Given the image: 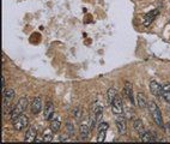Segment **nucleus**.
<instances>
[{"instance_id":"nucleus-1","label":"nucleus","mask_w":170,"mask_h":144,"mask_svg":"<svg viewBox=\"0 0 170 144\" xmlns=\"http://www.w3.org/2000/svg\"><path fill=\"white\" fill-rule=\"evenodd\" d=\"M149 111H150V114L152 117V120L155 121V124L159 127H163V118H162V113H161V109L158 108L157 103L155 101H149Z\"/></svg>"},{"instance_id":"nucleus-2","label":"nucleus","mask_w":170,"mask_h":144,"mask_svg":"<svg viewBox=\"0 0 170 144\" xmlns=\"http://www.w3.org/2000/svg\"><path fill=\"white\" fill-rule=\"evenodd\" d=\"M29 106V102H28V99L25 97V96H23V97H20L19 100H18V102H17V105L14 106V108L12 109V112H11V120L12 121H14L19 115H22L23 113H24V111L26 109V107Z\"/></svg>"},{"instance_id":"nucleus-3","label":"nucleus","mask_w":170,"mask_h":144,"mask_svg":"<svg viewBox=\"0 0 170 144\" xmlns=\"http://www.w3.org/2000/svg\"><path fill=\"white\" fill-rule=\"evenodd\" d=\"M115 124H116V129H117L119 133H120L121 136L126 135V132H127V120H126V118H125L122 114H119V115L116 117Z\"/></svg>"},{"instance_id":"nucleus-4","label":"nucleus","mask_w":170,"mask_h":144,"mask_svg":"<svg viewBox=\"0 0 170 144\" xmlns=\"http://www.w3.org/2000/svg\"><path fill=\"white\" fill-rule=\"evenodd\" d=\"M28 125H29V119H28V117L24 115V114L19 115V117L13 121V127H14V130H17V131L24 130L25 127H28Z\"/></svg>"},{"instance_id":"nucleus-5","label":"nucleus","mask_w":170,"mask_h":144,"mask_svg":"<svg viewBox=\"0 0 170 144\" xmlns=\"http://www.w3.org/2000/svg\"><path fill=\"white\" fill-rule=\"evenodd\" d=\"M111 112L115 114V115H119V114H122L123 112V102H122V99L116 96L114 102L111 103Z\"/></svg>"},{"instance_id":"nucleus-6","label":"nucleus","mask_w":170,"mask_h":144,"mask_svg":"<svg viewBox=\"0 0 170 144\" xmlns=\"http://www.w3.org/2000/svg\"><path fill=\"white\" fill-rule=\"evenodd\" d=\"M150 91L155 97H161L163 94V87L157 82V81H151L150 82Z\"/></svg>"},{"instance_id":"nucleus-7","label":"nucleus","mask_w":170,"mask_h":144,"mask_svg":"<svg viewBox=\"0 0 170 144\" xmlns=\"http://www.w3.org/2000/svg\"><path fill=\"white\" fill-rule=\"evenodd\" d=\"M159 14V10L158 8H155V10H152V11H150L147 14H145L144 16V18H143V24L145 25V26H149L155 19H156V17Z\"/></svg>"},{"instance_id":"nucleus-8","label":"nucleus","mask_w":170,"mask_h":144,"mask_svg":"<svg viewBox=\"0 0 170 144\" xmlns=\"http://www.w3.org/2000/svg\"><path fill=\"white\" fill-rule=\"evenodd\" d=\"M139 137H140L141 142H156V141H158L156 133L152 132V131H145L144 130L139 133Z\"/></svg>"},{"instance_id":"nucleus-9","label":"nucleus","mask_w":170,"mask_h":144,"mask_svg":"<svg viewBox=\"0 0 170 144\" xmlns=\"http://www.w3.org/2000/svg\"><path fill=\"white\" fill-rule=\"evenodd\" d=\"M42 106H43L42 99H41L40 96L35 97V99H34V101H32V102H31V105H30L31 113H34V114H38V113L41 112V109H42Z\"/></svg>"},{"instance_id":"nucleus-10","label":"nucleus","mask_w":170,"mask_h":144,"mask_svg":"<svg viewBox=\"0 0 170 144\" xmlns=\"http://www.w3.org/2000/svg\"><path fill=\"white\" fill-rule=\"evenodd\" d=\"M53 114H54V105L52 101H48L44 106V109H43V118L44 120H50L53 118Z\"/></svg>"},{"instance_id":"nucleus-11","label":"nucleus","mask_w":170,"mask_h":144,"mask_svg":"<svg viewBox=\"0 0 170 144\" xmlns=\"http://www.w3.org/2000/svg\"><path fill=\"white\" fill-rule=\"evenodd\" d=\"M135 102H137V106H138L139 108H146L147 105H149L147 99H146V96H145L143 93H138V94L135 95Z\"/></svg>"},{"instance_id":"nucleus-12","label":"nucleus","mask_w":170,"mask_h":144,"mask_svg":"<svg viewBox=\"0 0 170 144\" xmlns=\"http://www.w3.org/2000/svg\"><path fill=\"white\" fill-rule=\"evenodd\" d=\"M123 95L131 101L133 102V87L131 82H125V87H123Z\"/></svg>"},{"instance_id":"nucleus-13","label":"nucleus","mask_w":170,"mask_h":144,"mask_svg":"<svg viewBox=\"0 0 170 144\" xmlns=\"http://www.w3.org/2000/svg\"><path fill=\"white\" fill-rule=\"evenodd\" d=\"M36 136H37V130L34 127V126H30L25 133V142H35L36 139Z\"/></svg>"},{"instance_id":"nucleus-14","label":"nucleus","mask_w":170,"mask_h":144,"mask_svg":"<svg viewBox=\"0 0 170 144\" xmlns=\"http://www.w3.org/2000/svg\"><path fill=\"white\" fill-rule=\"evenodd\" d=\"M92 113L97 117V120H98V124H99L101 120H102V115H103V106L101 103H96L92 107Z\"/></svg>"},{"instance_id":"nucleus-15","label":"nucleus","mask_w":170,"mask_h":144,"mask_svg":"<svg viewBox=\"0 0 170 144\" xmlns=\"http://www.w3.org/2000/svg\"><path fill=\"white\" fill-rule=\"evenodd\" d=\"M116 96H117V90L115 88L108 89V91H107V102H108V105L111 106V103L114 102V100H115Z\"/></svg>"},{"instance_id":"nucleus-16","label":"nucleus","mask_w":170,"mask_h":144,"mask_svg":"<svg viewBox=\"0 0 170 144\" xmlns=\"http://www.w3.org/2000/svg\"><path fill=\"white\" fill-rule=\"evenodd\" d=\"M91 132V129L89 127V124H82L80 125V137L83 139L89 138V135Z\"/></svg>"},{"instance_id":"nucleus-17","label":"nucleus","mask_w":170,"mask_h":144,"mask_svg":"<svg viewBox=\"0 0 170 144\" xmlns=\"http://www.w3.org/2000/svg\"><path fill=\"white\" fill-rule=\"evenodd\" d=\"M60 127H61V121H60L59 119H53V120L50 121L49 129H50L54 133H56V132L60 130Z\"/></svg>"},{"instance_id":"nucleus-18","label":"nucleus","mask_w":170,"mask_h":144,"mask_svg":"<svg viewBox=\"0 0 170 144\" xmlns=\"http://www.w3.org/2000/svg\"><path fill=\"white\" fill-rule=\"evenodd\" d=\"M162 96H163V99L168 103H170V83H165L163 85V94H162Z\"/></svg>"},{"instance_id":"nucleus-19","label":"nucleus","mask_w":170,"mask_h":144,"mask_svg":"<svg viewBox=\"0 0 170 144\" xmlns=\"http://www.w3.org/2000/svg\"><path fill=\"white\" fill-rule=\"evenodd\" d=\"M133 129L138 132V133H140L141 131H144V125H143V121L140 120V119H134V121H133Z\"/></svg>"},{"instance_id":"nucleus-20","label":"nucleus","mask_w":170,"mask_h":144,"mask_svg":"<svg viewBox=\"0 0 170 144\" xmlns=\"http://www.w3.org/2000/svg\"><path fill=\"white\" fill-rule=\"evenodd\" d=\"M13 96H14V90H12V89H6V90L2 93V97H4V100L7 101V102H8L10 100H12Z\"/></svg>"},{"instance_id":"nucleus-21","label":"nucleus","mask_w":170,"mask_h":144,"mask_svg":"<svg viewBox=\"0 0 170 144\" xmlns=\"http://www.w3.org/2000/svg\"><path fill=\"white\" fill-rule=\"evenodd\" d=\"M53 133H54V132H53L50 129H49V130H46V131L43 132V141H44V142H52V141H53V136H54Z\"/></svg>"},{"instance_id":"nucleus-22","label":"nucleus","mask_w":170,"mask_h":144,"mask_svg":"<svg viewBox=\"0 0 170 144\" xmlns=\"http://www.w3.org/2000/svg\"><path fill=\"white\" fill-rule=\"evenodd\" d=\"M73 115H74V118H76V120H80V118L83 117V111H82V108H79V107H76L74 109H73Z\"/></svg>"},{"instance_id":"nucleus-23","label":"nucleus","mask_w":170,"mask_h":144,"mask_svg":"<svg viewBox=\"0 0 170 144\" xmlns=\"http://www.w3.org/2000/svg\"><path fill=\"white\" fill-rule=\"evenodd\" d=\"M66 130H67V135L68 136H74V127H73V125L70 123V121H67L66 123Z\"/></svg>"},{"instance_id":"nucleus-24","label":"nucleus","mask_w":170,"mask_h":144,"mask_svg":"<svg viewBox=\"0 0 170 144\" xmlns=\"http://www.w3.org/2000/svg\"><path fill=\"white\" fill-rule=\"evenodd\" d=\"M108 129H109L108 123H102V121H101V123L98 124V131H102V130H103V131H107Z\"/></svg>"},{"instance_id":"nucleus-25","label":"nucleus","mask_w":170,"mask_h":144,"mask_svg":"<svg viewBox=\"0 0 170 144\" xmlns=\"http://www.w3.org/2000/svg\"><path fill=\"white\" fill-rule=\"evenodd\" d=\"M105 132H107V131H103V130H102V131H98L97 142H101V143H102V142L104 141V138H105Z\"/></svg>"},{"instance_id":"nucleus-26","label":"nucleus","mask_w":170,"mask_h":144,"mask_svg":"<svg viewBox=\"0 0 170 144\" xmlns=\"http://www.w3.org/2000/svg\"><path fill=\"white\" fill-rule=\"evenodd\" d=\"M5 90H6V89H5V77L2 76V77H1V91L4 93Z\"/></svg>"},{"instance_id":"nucleus-27","label":"nucleus","mask_w":170,"mask_h":144,"mask_svg":"<svg viewBox=\"0 0 170 144\" xmlns=\"http://www.w3.org/2000/svg\"><path fill=\"white\" fill-rule=\"evenodd\" d=\"M169 24H170V19H169Z\"/></svg>"}]
</instances>
